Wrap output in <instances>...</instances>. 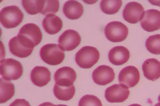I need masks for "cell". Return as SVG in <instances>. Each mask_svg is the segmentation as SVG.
Returning <instances> with one entry per match:
<instances>
[{
  "instance_id": "cell-1",
  "label": "cell",
  "mask_w": 160,
  "mask_h": 106,
  "mask_svg": "<svg viewBox=\"0 0 160 106\" xmlns=\"http://www.w3.org/2000/svg\"><path fill=\"white\" fill-rule=\"evenodd\" d=\"M24 16L18 6L5 7L0 12V22L5 28L13 29L23 21Z\"/></svg>"
},
{
  "instance_id": "cell-2",
  "label": "cell",
  "mask_w": 160,
  "mask_h": 106,
  "mask_svg": "<svg viewBox=\"0 0 160 106\" xmlns=\"http://www.w3.org/2000/svg\"><path fill=\"white\" fill-rule=\"evenodd\" d=\"M40 57L48 64L56 66L61 64L65 58L63 50L57 44H48L40 49Z\"/></svg>"
},
{
  "instance_id": "cell-3",
  "label": "cell",
  "mask_w": 160,
  "mask_h": 106,
  "mask_svg": "<svg viewBox=\"0 0 160 106\" xmlns=\"http://www.w3.org/2000/svg\"><path fill=\"white\" fill-rule=\"evenodd\" d=\"M99 52L93 47L86 46L82 47L76 54V62L82 68H91L99 59Z\"/></svg>"
},
{
  "instance_id": "cell-4",
  "label": "cell",
  "mask_w": 160,
  "mask_h": 106,
  "mask_svg": "<svg viewBox=\"0 0 160 106\" xmlns=\"http://www.w3.org/2000/svg\"><path fill=\"white\" fill-rule=\"evenodd\" d=\"M0 72L4 80H16L21 78L23 73V66L18 60L12 58L2 60Z\"/></svg>"
},
{
  "instance_id": "cell-5",
  "label": "cell",
  "mask_w": 160,
  "mask_h": 106,
  "mask_svg": "<svg viewBox=\"0 0 160 106\" xmlns=\"http://www.w3.org/2000/svg\"><path fill=\"white\" fill-rule=\"evenodd\" d=\"M105 35L109 41L119 43L124 41L128 36L129 30L123 23L119 21L109 23L105 27Z\"/></svg>"
},
{
  "instance_id": "cell-6",
  "label": "cell",
  "mask_w": 160,
  "mask_h": 106,
  "mask_svg": "<svg viewBox=\"0 0 160 106\" xmlns=\"http://www.w3.org/2000/svg\"><path fill=\"white\" fill-rule=\"evenodd\" d=\"M81 40V37L76 31L69 29L60 35L58 43L63 51H71L79 46Z\"/></svg>"
},
{
  "instance_id": "cell-7",
  "label": "cell",
  "mask_w": 160,
  "mask_h": 106,
  "mask_svg": "<svg viewBox=\"0 0 160 106\" xmlns=\"http://www.w3.org/2000/svg\"><path fill=\"white\" fill-rule=\"evenodd\" d=\"M129 88L123 84H113L106 90L105 98L109 103H121L129 95Z\"/></svg>"
},
{
  "instance_id": "cell-8",
  "label": "cell",
  "mask_w": 160,
  "mask_h": 106,
  "mask_svg": "<svg viewBox=\"0 0 160 106\" xmlns=\"http://www.w3.org/2000/svg\"><path fill=\"white\" fill-rule=\"evenodd\" d=\"M144 15V8L142 4L135 2L127 3L123 11L124 20L132 24H136L142 21Z\"/></svg>"
},
{
  "instance_id": "cell-9",
  "label": "cell",
  "mask_w": 160,
  "mask_h": 106,
  "mask_svg": "<svg viewBox=\"0 0 160 106\" xmlns=\"http://www.w3.org/2000/svg\"><path fill=\"white\" fill-rule=\"evenodd\" d=\"M140 78L139 70L133 66H128L120 71L118 76L119 82L128 88H131L138 84Z\"/></svg>"
},
{
  "instance_id": "cell-10",
  "label": "cell",
  "mask_w": 160,
  "mask_h": 106,
  "mask_svg": "<svg viewBox=\"0 0 160 106\" xmlns=\"http://www.w3.org/2000/svg\"><path fill=\"white\" fill-rule=\"evenodd\" d=\"M93 82L98 85H106L111 83L115 78V72L109 66L102 65L93 70L92 73Z\"/></svg>"
},
{
  "instance_id": "cell-11",
  "label": "cell",
  "mask_w": 160,
  "mask_h": 106,
  "mask_svg": "<svg viewBox=\"0 0 160 106\" xmlns=\"http://www.w3.org/2000/svg\"><path fill=\"white\" fill-rule=\"evenodd\" d=\"M141 26L148 32H153L160 29V12L156 9L146 11L141 21Z\"/></svg>"
},
{
  "instance_id": "cell-12",
  "label": "cell",
  "mask_w": 160,
  "mask_h": 106,
  "mask_svg": "<svg viewBox=\"0 0 160 106\" xmlns=\"http://www.w3.org/2000/svg\"><path fill=\"white\" fill-rule=\"evenodd\" d=\"M77 74L75 70L68 67L59 68L54 74L56 84L60 86H71L76 81Z\"/></svg>"
},
{
  "instance_id": "cell-13",
  "label": "cell",
  "mask_w": 160,
  "mask_h": 106,
  "mask_svg": "<svg viewBox=\"0 0 160 106\" xmlns=\"http://www.w3.org/2000/svg\"><path fill=\"white\" fill-rule=\"evenodd\" d=\"M19 35L29 39L35 46H37L41 43L43 35L41 29L37 25L34 23H27L20 29Z\"/></svg>"
},
{
  "instance_id": "cell-14",
  "label": "cell",
  "mask_w": 160,
  "mask_h": 106,
  "mask_svg": "<svg viewBox=\"0 0 160 106\" xmlns=\"http://www.w3.org/2000/svg\"><path fill=\"white\" fill-rule=\"evenodd\" d=\"M30 78L34 85L38 87H43L51 80V72L45 67H36L32 70Z\"/></svg>"
},
{
  "instance_id": "cell-15",
  "label": "cell",
  "mask_w": 160,
  "mask_h": 106,
  "mask_svg": "<svg viewBox=\"0 0 160 106\" xmlns=\"http://www.w3.org/2000/svg\"><path fill=\"white\" fill-rule=\"evenodd\" d=\"M130 57L129 50L122 46H118L109 50L108 58L109 62L113 65L121 66L126 64Z\"/></svg>"
},
{
  "instance_id": "cell-16",
  "label": "cell",
  "mask_w": 160,
  "mask_h": 106,
  "mask_svg": "<svg viewBox=\"0 0 160 106\" xmlns=\"http://www.w3.org/2000/svg\"><path fill=\"white\" fill-rule=\"evenodd\" d=\"M9 48L11 53L19 58H26L32 54L33 48H29L22 43L18 36L13 37L9 42Z\"/></svg>"
},
{
  "instance_id": "cell-17",
  "label": "cell",
  "mask_w": 160,
  "mask_h": 106,
  "mask_svg": "<svg viewBox=\"0 0 160 106\" xmlns=\"http://www.w3.org/2000/svg\"><path fill=\"white\" fill-rule=\"evenodd\" d=\"M142 70L144 76L149 80L155 81L160 78V62L157 59L149 58L145 60Z\"/></svg>"
},
{
  "instance_id": "cell-18",
  "label": "cell",
  "mask_w": 160,
  "mask_h": 106,
  "mask_svg": "<svg viewBox=\"0 0 160 106\" xmlns=\"http://www.w3.org/2000/svg\"><path fill=\"white\" fill-rule=\"evenodd\" d=\"M45 31L49 35H56L61 31L63 27L62 20L53 14L48 15L42 21Z\"/></svg>"
},
{
  "instance_id": "cell-19",
  "label": "cell",
  "mask_w": 160,
  "mask_h": 106,
  "mask_svg": "<svg viewBox=\"0 0 160 106\" xmlns=\"http://www.w3.org/2000/svg\"><path fill=\"white\" fill-rule=\"evenodd\" d=\"M63 12L67 18L75 20L82 16L84 10L83 6L79 2L70 0L64 3Z\"/></svg>"
},
{
  "instance_id": "cell-20",
  "label": "cell",
  "mask_w": 160,
  "mask_h": 106,
  "mask_svg": "<svg viewBox=\"0 0 160 106\" xmlns=\"http://www.w3.org/2000/svg\"><path fill=\"white\" fill-rule=\"evenodd\" d=\"M76 93V88L73 85L71 86H60L55 84L53 94L56 98L62 101H69L72 99Z\"/></svg>"
},
{
  "instance_id": "cell-21",
  "label": "cell",
  "mask_w": 160,
  "mask_h": 106,
  "mask_svg": "<svg viewBox=\"0 0 160 106\" xmlns=\"http://www.w3.org/2000/svg\"><path fill=\"white\" fill-rule=\"evenodd\" d=\"M15 94V86L13 83L3 78L0 79V103L7 102Z\"/></svg>"
},
{
  "instance_id": "cell-22",
  "label": "cell",
  "mask_w": 160,
  "mask_h": 106,
  "mask_svg": "<svg viewBox=\"0 0 160 106\" xmlns=\"http://www.w3.org/2000/svg\"><path fill=\"white\" fill-rule=\"evenodd\" d=\"M46 0H22V3L26 12L29 15H36L42 12Z\"/></svg>"
},
{
  "instance_id": "cell-23",
  "label": "cell",
  "mask_w": 160,
  "mask_h": 106,
  "mask_svg": "<svg viewBox=\"0 0 160 106\" xmlns=\"http://www.w3.org/2000/svg\"><path fill=\"white\" fill-rule=\"evenodd\" d=\"M122 5L121 0H102L100 3V7L104 13L113 15L119 12Z\"/></svg>"
},
{
  "instance_id": "cell-24",
  "label": "cell",
  "mask_w": 160,
  "mask_h": 106,
  "mask_svg": "<svg viewBox=\"0 0 160 106\" xmlns=\"http://www.w3.org/2000/svg\"><path fill=\"white\" fill-rule=\"evenodd\" d=\"M146 47L150 53L160 54V35H152L146 41Z\"/></svg>"
},
{
  "instance_id": "cell-25",
  "label": "cell",
  "mask_w": 160,
  "mask_h": 106,
  "mask_svg": "<svg viewBox=\"0 0 160 106\" xmlns=\"http://www.w3.org/2000/svg\"><path fill=\"white\" fill-rule=\"evenodd\" d=\"M59 9V2L58 0H46L42 14L43 16L56 13Z\"/></svg>"
},
{
  "instance_id": "cell-26",
  "label": "cell",
  "mask_w": 160,
  "mask_h": 106,
  "mask_svg": "<svg viewBox=\"0 0 160 106\" xmlns=\"http://www.w3.org/2000/svg\"><path fill=\"white\" fill-rule=\"evenodd\" d=\"M78 106H102L101 100L93 95H86L80 99Z\"/></svg>"
},
{
  "instance_id": "cell-27",
  "label": "cell",
  "mask_w": 160,
  "mask_h": 106,
  "mask_svg": "<svg viewBox=\"0 0 160 106\" xmlns=\"http://www.w3.org/2000/svg\"><path fill=\"white\" fill-rule=\"evenodd\" d=\"M9 106H31L29 103L24 99H17L9 105Z\"/></svg>"
},
{
  "instance_id": "cell-28",
  "label": "cell",
  "mask_w": 160,
  "mask_h": 106,
  "mask_svg": "<svg viewBox=\"0 0 160 106\" xmlns=\"http://www.w3.org/2000/svg\"><path fill=\"white\" fill-rule=\"evenodd\" d=\"M53 104L50 103V102H45V103H43L42 104H40L39 106H53Z\"/></svg>"
},
{
  "instance_id": "cell-29",
  "label": "cell",
  "mask_w": 160,
  "mask_h": 106,
  "mask_svg": "<svg viewBox=\"0 0 160 106\" xmlns=\"http://www.w3.org/2000/svg\"><path fill=\"white\" fill-rule=\"evenodd\" d=\"M149 3H151L153 5H156V6H160V1H155V2H152V1H149Z\"/></svg>"
},
{
  "instance_id": "cell-30",
  "label": "cell",
  "mask_w": 160,
  "mask_h": 106,
  "mask_svg": "<svg viewBox=\"0 0 160 106\" xmlns=\"http://www.w3.org/2000/svg\"><path fill=\"white\" fill-rule=\"evenodd\" d=\"M129 106H142V105L136 104H132V105H129Z\"/></svg>"
},
{
  "instance_id": "cell-31",
  "label": "cell",
  "mask_w": 160,
  "mask_h": 106,
  "mask_svg": "<svg viewBox=\"0 0 160 106\" xmlns=\"http://www.w3.org/2000/svg\"><path fill=\"white\" fill-rule=\"evenodd\" d=\"M53 106H68L66 105H62V104H60V105H53Z\"/></svg>"
},
{
  "instance_id": "cell-32",
  "label": "cell",
  "mask_w": 160,
  "mask_h": 106,
  "mask_svg": "<svg viewBox=\"0 0 160 106\" xmlns=\"http://www.w3.org/2000/svg\"><path fill=\"white\" fill-rule=\"evenodd\" d=\"M154 106H160V102H159L158 104H156Z\"/></svg>"
},
{
  "instance_id": "cell-33",
  "label": "cell",
  "mask_w": 160,
  "mask_h": 106,
  "mask_svg": "<svg viewBox=\"0 0 160 106\" xmlns=\"http://www.w3.org/2000/svg\"><path fill=\"white\" fill-rule=\"evenodd\" d=\"M158 102H160V95H159V98H158Z\"/></svg>"
}]
</instances>
